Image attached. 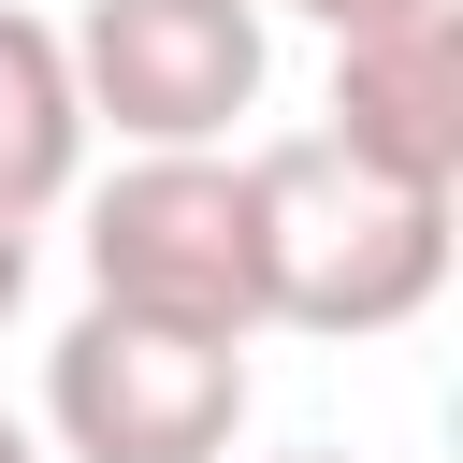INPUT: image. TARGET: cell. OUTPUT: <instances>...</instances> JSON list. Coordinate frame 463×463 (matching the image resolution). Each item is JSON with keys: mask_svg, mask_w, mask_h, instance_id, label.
<instances>
[{"mask_svg": "<svg viewBox=\"0 0 463 463\" xmlns=\"http://www.w3.org/2000/svg\"><path fill=\"white\" fill-rule=\"evenodd\" d=\"M58 43L87 87V130H116V145H232L275 87L260 0H87Z\"/></svg>", "mask_w": 463, "mask_h": 463, "instance_id": "277c9868", "label": "cell"}, {"mask_svg": "<svg viewBox=\"0 0 463 463\" xmlns=\"http://www.w3.org/2000/svg\"><path fill=\"white\" fill-rule=\"evenodd\" d=\"M72 188H87L72 43H58V14H14V0H0V232H43Z\"/></svg>", "mask_w": 463, "mask_h": 463, "instance_id": "8992f818", "label": "cell"}, {"mask_svg": "<svg viewBox=\"0 0 463 463\" xmlns=\"http://www.w3.org/2000/svg\"><path fill=\"white\" fill-rule=\"evenodd\" d=\"M246 203H260V333H405L449 289V188H405L376 159H347L333 130L246 145Z\"/></svg>", "mask_w": 463, "mask_h": 463, "instance_id": "6da1fadb", "label": "cell"}, {"mask_svg": "<svg viewBox=\"0 0 463 463\" xmlns=\"http://www.w3.org/2000/svg\"><path fill=\"white\" fill-rule=\"evenodd\" d=\"M318 130L405 188H463V0H391V14L333 29V116Z\"/></svg>", "mask_w": 463, "mask_h": 463, "instance_id": "5b68a950", "label": "cell"}, {"mask_svg": "<svg viewBox=\"0 0 463 463\" xmlns=\"http://www.w3.org/2000/svg\"><path fill=\"white\" fill-rule=\"evenodd\" d=\"M0 463H58V449H43V434H29L14 405H0Z\"/></svg>", "mask_w": 463, "mask_h": 463, "instance_id": "9c48e42d", "label": "cell"}, {"mask_svg": "<svg viewBox=\"0 0 463 463\" xmlns=\"http://www.w3.org/2000/svg\"><path fill=\"white\" fill-rule=\"evenodd\" d=\"M29 318V232H0V333Z\"/></svg>", "mask_w": 463, "mask_h": 463, "instance_id": "52a82bcc", "label": "cell"}, {"mask_svg": "<svg viewBox=\"0 0 463 463\" xmlns=\"http://www.w3.org/2000/svg\"><path fill=\"white\" fill-rule=\"evenodd\" d=\"M87 304H130V318H188V333L260 347L246 145H130L87 188Z\"/></svg>", "mask_w": 463, "mask_h": 463, "instance_id": "7a4b0ae2", "label": "cell"}, {"mask_svg": "<svg viewBox=\"0 0 463 463\" xmlns=\"http://www.w3.org/2000/svg\"><path fill=\"white\" fill-rule=\"evenodd\" d=\"M246 347L232 333H188V318H130V304H87L58 347H43V449L58 463H232L246 434Z\"/></svg>", "mask_w": 463, "mask_h": 463, "instance_id": "3957f363", "label": "cell"}, {"mask_svg": "<svg viewBox=\"0 0 463 463\" xmlns=\"http://www.w3.org/2000/svg\"><path fill=\"white\" fill-rule=\"evenodd\" d=\"M260 14H304V29H362V14H391V0H260Z\"/></svg>", "mask_w": 463, "mask_h": 463, "instance_id": "ba28073f", "label": "cell"}, {"mask_svg": "<svg viewBox=\"0 0 463 463\" xmlns=\"http://www.w3.org/2000/svg\"><path fill=\"white\" fill-rule=\"evenodd\" d=\"M275 463H362V449H275Z\"/></svg>", "mask_w": 463, "mask_h": 463, "instance_id": "30bf717a", "label": "cell"}]
</instances>
